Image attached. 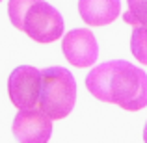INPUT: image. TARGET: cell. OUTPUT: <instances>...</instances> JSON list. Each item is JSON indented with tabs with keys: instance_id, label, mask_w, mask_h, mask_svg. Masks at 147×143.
<instances>
[{
	"instance_id": "obj_1",
	"label": "cell",
	"mask_w": 147,
	"mask_h": 143,
	"mask_svg": "<svg viewBox=\"0 0 147 143\" xmlns=\"http://www.w3.org/2000/svg\"><path fill=\"white\" fill-rule=\"evenodd\" d=\"M86 87L95 99L138 111L147 106V75L125 60L104 61L90 71Z\"/></svg>"
},
{
	"instance_id": "obj_2",
	"label": "cell",
	"mask_w": 147,
	"mask_h": 143,
	"mask_svg": "<svg viewBox=\"0 0 147 143\" xmlns=\"http://www.w3.org/2000/svg\"><path fill=\"white\" fill-rule=\"evenodd\" d=\"M7 17L17 30L43 45L58 41L65 30L61 13L45 0H9Z\"/></svg>"
},
{
	"instance_id": "obj_3",
	"label": "cell",
	"mask_w": 147,
	"mask_h": 143,
	"mask_svg": "<svg viewBox=\"0 0 147 143\" xmlns=\"http://www.w3.org/2000/svg\"><path fill=\"white\" fill-rule=\"evenodd\" d=\"M76 80L65 67H47L41 71V95L37 106L52 121L67 117L76 102Z\"/></svg>"
},
{
	"instance_id": "obj_4",
	"label": "cell",
	"mask_w": 147,
	"mask_h": 143,
	"mask_svg": "<svg viewBox=\"0 0 147 143\" xmlns=\"http://www.w3.org/2000/svg\"><path fill=\"white\" fill-rule=\"evenodd\" d=\"M7 93L13 106L21 110L36 108L41 95V71L32 65H19L7 78Z\"/></svg>"
},
{
	"instance_id": "obj_5",
	"label": "cell",
	"mask_w": 147,
	"mask_h": 143,
	"mask_svg": "<svg viewBox=\"0 0 147 143\" xmlns=\"http://www.w3.org/2000/svg\"><path fill=\"white\" fill-rule=\"evenodd\" d=\"M11 132L19 143H49L52 136V119L39 106L19 110Z\"/></svg>"
},
{
	"instance_id": "obj_6",
	"label": "cell",
	"mask_w": 147,
	"mask_h": 143,
	"mask_svg": "<svg viewBox=\"0 0 147 143\" xmlns=\"http://www.w3.org/2000/svg\"><path fill=\"white\" fill-rule=\"evenodd\" d=\"M61 50L65 60L78 69L91 67L99 58V45L93 32L88 28H75L69 34H63Z\"/></svg>"
},
{
	"instance_id": "obj_7",
	"label": "cell",
	"mask_w": 147,
	"mask_h": 143,
	"mask_svg": "<svg viewBox=\"0 0 147 143\" xmlns=\"http://www.w3.org/2000/svg\"><path fill=\"white\" fill-rule=\"evenodd\" d=\"M78 13L90 26H106L121 15V0H78Z\"/></svg>"
},
{
	"instance_id": "obj_8",
	"label": "cell",
	"mask_w": 147,
	"mask_h": 143,
	"mask_svg": "<svg viewBox=\"0 0 147 143\" xmlns=\"http://www.w3.org/2000/svg\"><path fill=\"white\" fill-rule=\"evenodd\" d=\"M129 9L123 13V21L134 26H147V0H127Z\"/></svg>"
},
{
	"instance_id": "obj_9",
	"label": "cell",
	"mask_w": 147,
	"mask_h": 143,
	"mask_svg": "<svg viewBox=\"0 0 147 143\" xmlns=\"http://www.w3.org/2000/svg\"><path fill=\"white\" fill-rule=\"evenodd\" d=\"M130 52L140 63L147 65V26H134L130 36Z\"/></svg>"
},
{
	"instance_id": "obj_10",
	"label": "cell",
	"mask_w": 147,
	"mask_h": 143,
	"mask_svg": "<svg viewBox=\"0 0 147 143\" xmlns=\"http://www.w3.org/2000/svg\"><path fill=\"white\" fill-rule=\"evenodd\" d=\"M144 141L147 143V123H145V128H144Z\"/></svg>"
},
{
	"instance_id": "obj_11",
	"label": "cell",
	"mask_w": 147,
	"mask_h": 143,
	"mask_svg": "<svg viewBox=\"0 0 147 143\" xmlns=\"http://www.w3.org/2000/svg\"><path fill=\"white\" fill-rule=\"evenodd\" d=\"M0 2H2V0H0Z\"/></svg>"
}]
</instances>
